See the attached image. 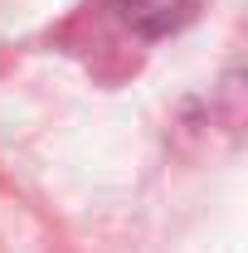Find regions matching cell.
Returning <instances> with one entry per match:
<instances>
[{
    "instance_id": "obj_1",
    "label": "cell",
    "mask_w": 248,
    "mask_h": 253,
    "mask_svg": "<svg viewBox=\"0 0 248 253\" xmlns=\"http://www.w3.org/2000/svg\"><path fill=\"white\" fill-rule=\"evenodd\" d=\"M195 10H200V0H122L126 25H136L141 34H170V30H180Z\"/></svg>"
}]
</instances>
